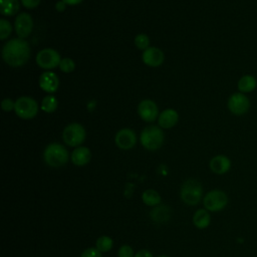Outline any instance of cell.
Wrapping results in <instances>:
<instances>
[{
	"label": "cell",
	"mask_w": 257,
	"mask_h": 257,
	"mask_svg": "<svg viewBox=\"0 0 257 257\" xmlns=\"http://www.w3.org/2000/svg\"><path fill=\"white\" fill-rule=\"evenodd\" d=\"M150 217L157 223H165L171 218V210L168 206L160 204L151 210Z\"/></svg>",
	"instance_id": "ac0fdd59"
},
{
	"label": "cell",
	"mask_w": 257,
	"mask_h": 257,
	"mask_svg": "<svg viewBox=\"0 0 257 257\" xmlns=\"http://www.w3.org/2000/svg\"><path fill=\"white\" fill-rule=\"evenodd\" d=\"M138 113L143 120L151 122L159 117V108L152 99H143L138 105Z\"/></svg>",
	"instance_id": "8fae6325"
},
{
	"label": "cell",
	"mask_w": 257,
	"mask_h": 257,
	"mask_svg": "<svg viewBox=\"0 0 257 257\" xmlns=\"http://www.w3.org/2000/svg\"><path fill=\"white\" fill-rule=\"evenodd\" d=\"M179 120V113L173 108H167L163 110L158 117V122L162 128H171Z\"/></svg>",
	"instance_id": "2e32d148"
},
{
	"label": "cell",
	"mask_w": 257,
	"mask_h": 257,
	"mask_svg": "<svg viewBox=\"0 0 257 257\" xmlns=\"http://www.w3.org/2000/svg\"><path fill=\"white\" fill-rule=\"evenodd\" d=\"M209 167L213 173L217 175H223L229 172L231 168V161L225 155H217L211 159Z\"/></svg>",
	"instance_id": "9a60e30c"
},
{
	"label": "cell",
	"mask_w": 257,
	"mask_h": 257,
	"mask_svg": "<svg viewBox=\"0 0 257 257\" xmlns=\"http://www.w3.org/2000/svg\"><path fill=\"white\" fill-rule=\"evenodd\" d=\"M40 88L48 93H53L57 90L59 86V79L56 73L52 71H45L39 77Z\"/></svg>",
	"instance_id": "5bb4252c"
},
{
	"label": "cell",
	"mask_w": 257,
	"mask_h": 257,
	"mask_svg": "<svg viewBox=\"0 0 257 257\" xmlns=\"http://www.w3.org/2000/svg\"><path fill=\"white\" fill-rule=\"evenodd\" d=\"M118 257H135V253L133 248L130 245H122L119 247L117 251Z\"/></svg>",
	"instance_id": "83f0119b"
},
{
	"label": "cell",
	"mask_w": 257,
	"mask_h": 257,
	"mask_svg": "<svg viewBox=\"0 0 257 257\" xmlns=\"http://www.w3.org/2000/svg\"><path fill=\"white\" fill-rule=\"evenodd\" d=\"M90 158H91L90 150L86 147H81V146L75 148L70 157L71 162L77 167H82L88 164L90 161Z\"/></svg>",
	"instance_id": "e0dca14e"
},
{
	"label": "cell",
	"mask_w": 257,
	"mask_h": 257,
	"mask_svg": "<svg viewBox=\"0 0 257 257\" xmlns=\"http://www.w3.org/2000/svg\"><path fill=\"white\" fill-rule=\"evenodd\" d=\"M20 7V3L18 0H1L0 9L1 14L5 16H13L15 15Z\"/></svg>",
	"instance_id": "44dd1931"
},
{
	"label": "cell",
	"mask_w": 257,
	"mask_h": 257,
	"mask_svg": "<svg viewBox=\"0 0 257 257\" xmlns=\"http://www.w3.org/2000/svg\"><path fill=\"white\" fill-rule=\"evenodd\" d=\"M142 59L145 64L151 67H158L160 66L165 59V55L163 51L158 47H149L144 50Z\"/></svg>",
	"instance_id": "4fadbf2b"
},
{
	"label": "cell",
	"mask_w": 257,
	"mask_h": 257,
	"mask_svg": "<svg viewBox=\"0 0 257 257\" xmlns=\"http://www.w3.org/2000/svg\"><path fill=\"white\" fill-rule=\"evenodd\" d=\"M60 61V54L53 48H44L40 50L36 55L37 65L47 71L55 68L56 66H59Z\"/></svg>",
	"instance_id": "ba28073f"
},
{
	"label": "cell",
	"mask_w": 257,
	"mask_h": 257,
	"mask_svg": "<svg viewBox=\"0 0 257 257\" xmlns=\"http://www.w3.org/2000/svg\"><path fill=\"white\" fill-rule=\"evenodd\" d=\"M59 68L62 72L69 73V72H72L74 70L75 63L71 58H68V57L61 58V61L59 63Z\"/></svg>",
	"instance_id": "4316f807"
},
{
	"label": "cell",
	"mask_w": 257,
	"mask_h": 257,
	"mask_svg": "<svg viewBox=\"0 0 257 257\" xmlns=\"http://www.w3.org/2000/svg\"><path fill=\"white\" fill-rule=\"evenodd\" d=\"M158 257H169V256H167V255H160V256H158Z\"/></svg>",
	"instance_id": "e575fe53"
},
{
	"label": "cell",
	"mask_w": 257,
	"mask_h": 257,
	"mask_svg": "<svg viewBox=\"0 0 257 257\" xmlns=\"http://www.w3.org/2000/svg\"><path fill=\"white\" fill-rule=\"evenodd\" d=\"M30 45L23 38H12L2 48L3 60L10 66L19 67L25 64L30 57Z\"/></svg>",
	"instance_id": "6da1fadb"
},
{
	"label": "cell",
	"mask_w": 257,
	"mask_h": 257,
	"mask_svg": "<svg viewBox=\"0 0 257 257\" xmlns=\"http://www.w3.org/2000/svg\"><path fill=\"white\" fill-rule=\"evenodd\" d=\"M135 257H154L153 253L148 249H141L136 254Z\"/></svg>",
	"instance_id": "1f68e13d"
},
{
	"label": "cell",
	"mask_w": 257,
	"mask_h": 257,
	"mask_svg": "<svg viewBox=\"0 0 257 257\" xmlns=\"http://www.w3.org/2000/svg\"><path fill=\"white\" fill-rule=\"evenodd\" d=\"M164 132L162 127L157 125H149L145 127L140 136L142 146L149 151L160 149L164 143Z\"/></svg>",
	"instance_id": "277c9868"
},
{
	"label": "cell",
	"mask_w": 257,
	"mask_h": 257,
	"mask_svg": "<svg viewBox=\"0 0 257 257\" xmlns=\"http://www.w3.org/2000/svg\"><path fill=\"white\" fill-rule=\"evenodd\" d=\"M1 106L4 111H11L15 107V101H13L11 98H4L2 100Z\"/></svg>",
	"instance_id": "f546056e"
},
{
	"label": "cell",
	"mask_w": 257,
	"mask_h": 257,
	"mask_svg": "<svg viewBox=\"0 0 257 257\" xmlns=\"http://www.w3.org/2000/svg\"><path fill=\"white\" fill-rule=\"evenodd\" d=\"M69 159L66 148L59 143H51L47 145L43 151V160L46 165L52 168H60L64 166Z\"/></svg>",
	"instance_id": "7a4b0ae2"
},
{
	"label": "cell",
	"mask_w": 257,
	"mask_h": 257,
	"mask_svg": "<svg viewBox=\"0 0 257 257\" xmlns=\"http://www.w3.org/2000/svg\"><path fill=\"white\" fill-rule=\"evenodd\" d=\"M142 200L147 206L156 207L161 204L162 198H161V195L156 190L148 189L144 191V193L142 194Z\"/></svg>",
	"instance_id": "7402d4cb"
},
{
	"label": "cell",
	"mask_w": 257,
	"mask_h": 257,
	"mask_svg": "<svg viewBox=\"0 0 257 257\" xmlns=\"http://www.w3.org/2000/svg\"><path fill=\"white\" fill-rule=\"evenodd\" d=\"M113 246V240L109 236H100L95 241V248L101 253L108 252Z\"/></svg>",
	"instance_id": "603a6c76"
},
{
	"label": "cell",
	"mask_w": 257,
	"mask_h": 257,
	"mask_svg": "<svg viewBox=\"0 0 257 257\" xmlns=\"http://www.w3.org/2000/svg\"><path fill=\"white\" fill-rule=\"evenodd\" d=\"M16 34L20 38H26L32 32L33 29V20L30 14L26 12L19 13L16 16L15 23H14Z\"/></svg>",
	"instance_id": "30bf717a"
},
{
	"label": "cell",
	"mask_w": 257,
	"mask_h": 257,
	"mask_svg": "<svg viewBox=\"0 0 257 257\" xmlns=\"http://www.w3.org/2000/svg\"><path fill=\"white\" fill-rule=\"evenodd\" d=\"M38 108V103L34 98L30 96H21L15 101L14 111L20 118L30 119L36 116Z\"/></svg>",
	"instance_id": "52a82bcc"
},
{
	"label": "cell",
	"mask_w": 257,
	"mask_h": 257,
	"mask_svg": "<svg viewBox=\"0 0 257 257\" xmlns=\"http://www.w3.org/2000/svg\"><path fill=\"white\" fill-rule=\"evenodd\" d=\"M85 128L78 122L67 124L62 132V140L69 147H79L85 140Z\"/></svg>",
	"instance_id": "5b68a950"
},
{
	"label": "cell",
	"mask_w": 257,
	"mask_h": 257,
	"mask_svg": "<svg viewBox=\"0 0 257 257\" xmlns=\"http://www.w3.org/2000/svg\"><path fill=\"white\" fill-rule=\"evenodd\" d=\"M115 145L121 150H130L135 147L137 144L136 133L131 128H121L119 130L114 138Z\"/></svg>",
	"instance_id": "7c38bea8"
},
{
	"label": "cell",
	"mask_w": 257,
	"mask_h": 257,
	"mask_svg": "<svg viewBox=\"0 0 257 257\" xmlns=\"http://www.w3.org/2000/svg\"><path fill=\"white\" fill-rule=\"evenodd\" d=\"M65 7H66V4H65L63 1H61V0L58 1V2L55 4V9H56L58 12L64 11Z\"/></svg>",
	"instance_id": "d6a6232c"
},
{
	"label": "cell",
	"mask_w": 257,
	"mask_h": 257,
	"mask_svg": "<svg viewBox=\"0 0 257 257\" xmlns=\"http://www.w3.org/2000/svg\"><path fill=\"white\" fill-rule=\"evenodd\" d=\"M61 1H63L66 5H77L81 3L83 0H61Z\"/></svg>",
	"instance_id": "836d02e7"
},
{
	"label": "cell",
	"mask_w": 257,
	"mask_h": 257,
	"mask_svg": "<svg viewBox=\"0 0 257 257\" xmlns=\"http://www.w3.org/2000/svg\"><path fill=\"white\" fill-rule=\"evenodd\" d=\"M135 44L136 46L141 49V50H146L147 48H149L150 46V38L147 34L145 33H141L138 34L135 38Z\"/></svg>",
	"instance_id": "d4e9b609"
},
{
	"label": "cell",
	"mask_w": 257,
	"mask_h": 257,
	"mask_svg": "<svg viewBox=\"0 0 257 257\" xmlns=\"http://www.w3.org/2000/svg\"><path fill=\"white\" fill-rule=\"evenodd\" d=\"M180 197L181 200L189 206L199 204L203 197V187L201 183L195 179L186 180L181 186Z\"/></svg>",
	"instance_id": "3957f363"
},
{
	"label": "cell",
	"mask_w": 257,
	"mask_h": 257,
	"mask_svg": "<svg viewBox=\"0 0 257 257\" xmlns=\"http://www.w3.org/2000/svg\"><path fill=\"white\" fill-rule=\"evenodd\" d=\"M58 105L57 99L53 95H46L41 101V109L45 112H53L56 110Z\"/></svg>",
	"instance_id": "cb8c5ba5"
},
{
	"label": "cell",
	"mask_w": 257,
	"mask_h": 257,
	"mask_svg": "<svg viewBox=\"0 0 257 257\" xmlns=\"http://www.w3.org/2000/svg\"><path fill=\"white\" fill-rule=\"evenodd\" d=\"M257 86V79L252 74H244L238 80L237 87L239 92L248 93L253 91Z\"/></svg>",
	"instance_id": "d6986e66"
},
{
	"label": "cell",
	"mask_w": 257,
	"mask_h": 257,
	"mask_svg": "<svg viewBox=\"0 0 257 257\" xmlns=\"http://www.w3.org/2000/svg\"><path fill=\"white\" fill-rule=\"evenodd\" d=\"M41 0H21V4L27 9H33L39 5Z\"/></svg>",
	"instance_id": "4dcf8cb0"
},
{
	"label": "cell",
	"mask_w": 257,
	"mask_h": 257,
	"mask_svg": "<svg viewBox=\"0 0 257 257\" xmlns=\"http://www.w3.org/2000/svg\"><path fill=\"white\" fill-rule=\"evenodd\" d=\"M80 257H102L101 252L98 251L95 247H89L82 251Z\"/></svg>",
	"instance_id": "f1b7e54d"
},
{
	"label": "cell",
	"mask_w": 257,
	"mask_h": 257,
	"mask_svg": "<svg viewBox=\"0 0 257 257\" xmlns=\"http://www.w3.org/2000/svg\"><path fill=\"white\" fill-rule=\"evenodd\" d=\"M228 204V196L222 190H211L203 198V205L209 212L222 211Z\"/></svg>",
	"instance_id": "8992f818"
},
{
	"label": "cell",
	"mask_w": 257,
	"mask_h": 257,
	"mask_svg": "<svg viewBox=\"0 0 257 257\" xmlns=\"http://www.w3.org/2000/svg\"><path fill=\"white\" fill-rule=\"evenodd\" d=\"M12 32V26L9 21L6 19H0V39L4 40L8 38V36Z\"/></svg>",
	"instance_id": "484cf974"
},
{
	"label": "cell",
	"mask_w": 257,
	"mask_h": 257,
	"mask_svg": "<svg viewBox=\"0 0 257 257\" xmlns=\"http://www.w3.org/2000/svg\"><path fill=\"white\" fill-rule=\"evenodd\" d=\"M211 223V216L208 210L199 209L194 213L193 224L198 229H206Z\"/></svg>",
	"instance_id": "ffe728a7"
},
{
	"label": "cell",
	"mask_w": 257,
	"mask_h": 257,
	"mask_svg": "<svg viewBox=\"0 0 257 257\" xmlns=\"http://www.w3.org/2000/svg\"><path fill=\"white\" fill-rule=\"evenodd\" d=\"M227 106L233 114L243 115L250 108V100L245 93L234 92L229 96Z\"/></svg>",
	"instance_id": "9c48e42d"
}]
</instances>
